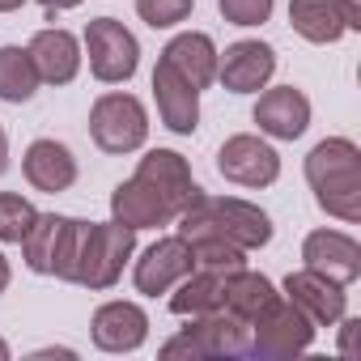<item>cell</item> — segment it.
I'll use <instances>...</instances> for the list:
<instances>
[{
  "instance_id": "obj_1",
  "label": "cell",
  "mask_w": 361,
  "mask_h": 361,
  "mask_svg": "<svg viewBox=\"0 0 361 361\" xmlns=\"http://www.w3.org/2000/svg\"><path fill=\"white\" fill-rule=\"evenodd\" d=\"M306 183L314 204L336 221H361V149L344 136L319 140L306 153Z\"/></svg>"
},
{
  "instance_id": "obj_2",
  "label": "cell",
  "mask_w": 361,
  "mask_h": 361,
  "mask_svg": "<svg viewBox=\"0 0 361 361\" xmlns=\"http://www.w3.org/2000/svg\"><path fill=\"white\" fill-rule=\"evenodd\" d=\"M178 221V238H230L238 243L243 251H255V247H268L272 243V221L259 204L251 200H238V196H204L196 204H188L183 213L174 217Z\"/></svg>"
},
{
  "instance_id": "obj_3",
  "label": "cell",
  "mask_w": 361,
  "mask_h": 361,
  "mask_svg": "<svg viewBox=\"0 0 361 361\" xmlns=\"http://www.w3.org/2000/svg\"><path fill=\"white\" fill-rule=\"evenodd\" d=\"M132 251H136V230H128L119 221H85L73 285L111 289L123 276V264L132 259Z\"/></svg>"
},
{
  "instance_id": "obj_4",
  "label": "cell",
  "mask_w": 361,
  "mask_h": 361,
  "mask_svg": "<svg viewBox=\"0 0 361 361\" xmlns=\"http://www.w3.org/2000/svg\"><path fill=\"white\" fill-rule=\"evenodd\" d=\"M251 327L234 319L230 310L196 314L174 340L161 344V357H247Z\"/></svg>"
},
{
  "instance_id": "obj_5",
  "label": "cell",
  "mask_w": 361,
  "mask_h": 361,
  "mask_svg": "<svg viewBox=\"0 0 361 361\" xmlns=\"http://www.w3.org/2000/svg\"><path fill=\"white\" fill-rule=\"evenodd\" d=\"M310 340H314V323L289 298L276 293L251 319V348H247V357H293V353H306Z\"/></svg>"
},
{
  "instance_id": "obj_6",
  "label": "cell",
  "mask_w": 361,
  "mask_h": 361,
  "mask_svg": "<svg viewBox=\"0 0 361 361\" xmlns=\"http://www.w3.org/2000/svg\"><path fill=\"white\" fill-rule=\"evenodd\" d=\"M90 136L102 153H132L149 136V115L132 94H102L90 106Z\"/></svg>"
},
{
  "instance_id": "obj_7",
  "label": "cell",
  "mask_w": 361,
  "mask_h": 361,
  "mask_svg": "<svg viewBox=\"0 0 361 361\" xmlns=\"http://www.w3.org/2000/svg\"><path fill=\"white\" fill-rule=\"evenodd\" d=\"M85 51H90V73L102 81V85H119V81H132L136 64H140V47H136V35L115 22V18H94L85 26Z\"/></svg>"
},
{
  "instance_id": "obj_8",
  "label": "cell",
  "mask_w": 361,
  "mask_h": 361,
  "mask_svg": "<svg viewBox=\"0 0 361 361\" xmlns=\"http://www.w3.org/2000/svg\"><path fill=\"white\" fill-rule=\"evenodd\" d=\"M217 170H221V178H230L238 188H268L281 174V153L268 140L238 132L217 149Z\"/></svg>"
},
{
  "instance_id": "obj_9",
  "label": "cell",
  "mask_w": 361,
  "mask_h": 361,
  "mask_svg": "<svg viewBox=\"0 0 361 361\" xmlns=\"http://www.w3.org/2000/svg\"><path fill=\"white\" fill-rule=\"evenodd\" d=\"M136 178H145V183L166 200V209L178 217L188 204H196L200 200V183L192 178V166H188V157L183 153H174V149H153V153H145L140 157V166H136Z\"/></svg>"
},
{
  "instance_id": "obj_10",
  "label": "cell",
  "mask_w": 361,
  "mask_h": 361,
  "mask_svg": "<svg viewBox=\"0 0 361 361\" xmlns=\"http://www.w3.org/2000/svg\"><path fill=\"white\" fill-rule=\"evenodd\" d=\"M192 268H196L192 243L174 234V238H157L153 247H145V251H140L132 281H136V289H140V293L157 298V293H170V289L183 281Z\"/></svg>"
},
{
  "instance_id": "obj_11",
  "label": "cell",
  "mask_w": 361,
  "mask_h": 361,
  "mask_svg": "<svg viewBox=\"0 0 361 361\" xmlns=\"http://www.w3.org/2000/svg\"><path fill=\"white\" fill-rule=\"evenodd\" d=\"M153 98H157L161 123L174 136H192L200 128V90L166 60H157V68H153Z\"/></svg>"
},
{
  "instance_id": "obj_12",
  "label": "cell",
  "mask_w": 361,
  "mask_h": 361,
  "mask_svg": "<svg viewBox=\"0 0 361 361\" xmlns=\"http://www.w3.org/2000/svg\"><path fill=\"white\" fill-rule=\"evenodd\" d=\"M276 73V51L259 39H243L217 56V77L230 94H259Z\"/></svg>"
},
{
  "instance_id": "obj_13",
  "label": "cell",
  "mask_w": 361,
  "mask_h": 361,
  "mask_svg": "<svg viewBox=\"0 0 361 361\" xmlns=\"http://www.w3.org/2000/svg\"><path fill=\"white\" fill-rule=\"evenodd\" d=\"M285 298H289L314 327H331V323L348 310L344 285H340V281H327V276H319V272H310V268L285 276Z\"/></svg>"
},
{
  "instance_id": "obj_14",
  "label": "cell",
  "mask_w": 361,
  "mask_h": 361,
  "mask_svg": "<svg viewBox=\"0 0 361 361\" xmlns=\"http://www.w3.org/2000/svg\"><path fill=\"white\" fill-rule=\"evenodd\" d=\"M255 123L272 140H298L310 128V98L298 85H276L264 90L255 102Z\"/></svg>"
},
{
  "instance_id": "obj_15",
  "label": "cell",
  "mask_w": 361,
  "mask_h": 361,
  "mask_svg": "<svg viewBox=\"0 0 361 361\" xmlns=\"http://www.w3.org/2000/svg\"><path fill=\"white\" fill-rule=\"evenodd\" d=\"M302 259H306L310 272H319L327 281H340V285H353L361 276V247L348 234H340V230H314V234H306Z\"/></svg>"
},
{
  "instance_id": "obj_16",
  "label": "cell",
  "mask_w": 361,
  "mask_h": 361,
  "mask_svg": "<svg viewBox=\"0 0 361 361\" xmlns=\"http://www.w3.org/2000/svg\"><path fill=\"white\" fill-rule=\"evenodd\" d=\"M90 331L102 353H136L149 336V314L136 302H106L94 310Z\"/></svg>"
},
{
  "instance_id": "obj_17",
  "label": "cell",
  "mask_w": 361,
  "mask_h": 361,
  "mask_svg": "<svg viewBox=\"0 0 361 361\" xmlns=\"http://www.w3.org/2000/svg\"><path fill=\"white\" fill-rule=\"evenodd\" d=\"M22 170L30 178L35 192H47V196H60L77 183V157L68 145L60 140H35L22 157Z\"/></svg>"
},
{
  "instance_id": "obj_18",
  "label": "cell",
  "mask_w": 361,
  "mask_h": 361,
  "mask_svg": "<svg viewBox=\"0 0 361 361\" xmlns=\"http://www.w3.org/2000/svg\"><path fill=\"white\" fill-rule=\"evenodd\" d=\"M111 213L128 230H157V226L174 221V213L166 209V200L145 183V178H136V174L111 192Z\"/></svg>"
},
{
  "instance_id": "obj_19",
  "label": "cell",
  "mask_w": 361,
  "mask_h": 361,
  "mask_svg": "<svg viewBox=\"0 0 361 361\" xmlns=\"http://www.w3.org/2000/svg\"><path fill=\"white\" fill-rule=\"evenodd\" d=\"M26 51L35 60L39 81H47V85H68L81 68V43L68 30H39Z\"/></svg>"
},
{
  "instance_id": "obj_20",
  "label": "cell",
  "mask_w": 361,
  "mask_h": 361,
  "mask_svg": "<svg viewBox=\"0 0 361 361\" xmlns=\"http://www.w3.org/2000/svg\"><path fill=\"white\" fill-rule=\"evenodd\" d=\"M161 60H166L170 68H178L196 90H209V85L217 81V47H213V39L200 35V30L174 35V39L166 43V51H161Z\"/></svg>"
},
{
  "instance_id": "obj_21",
  "label": "cell",
  "mask_w": 361,
  "mask_h": 361,
  "mask_svg": "<svg viewBox=\"0 0 361 361\" xmlns=\"http://www.w3.org/2000/svg\"><path fill=\"white\" fill-rule=\"evenodd\" d=\"M226 276H230V272H204V268H192L183 281L174 285V293H170V310H174L178 319H196V314L226 310Z\"/></svg>"
},
{
  "instance_id": "obj_22",
  "label": "cell",
  "mask_w": 361,
  "mask_h": 361,
  "mask_svg": "<svg viewBox=\"0 0 361 361\" xmlns=\"http://www.w3.org/2000/svg\"><path fill=\"white\" fill-rule=\"evenodd\" d=\"M289 26L306 43H340L344 39V22L331 0H289Z\"/></svg>"
},
{
  "instance_id": "obj_23",
  "label": "cell",
  "mask_w": 361,
  "mask_h": 361,
  "mask_svg": "<svg viewBox=\"0 0 361 361\" xmlns=\"http://www.w3.org/2000/svg\"><path fill=\"white\" fill-rule=\"evenodd\" d=\"M272 298H276V289H272V281L259 276V272L238 268V272L226 276V310H230L234 319H243L247 327H251V319H255Z\"/></svg>"
},
{
  "instance_id": "obj_24",
  "label": "cell",
  "mask_w": 361,
  "mask_h": 361,
  "mask_svg": "<svg viewBox=\"0 0 361 361\" xmlns=\"http://www.w3.org/2000/svg\"><path fill=\"white\" fill-rule=\"evenodd\" d=\"M64 226H68V217H60V213H39V221H35L30 234L22 238V255H26L30 272L51 276V264H56V251H60Z\"/></svg>"
},
{
  "instance_id": "obj_25",
  "label": "cell",
  "mask_w": 361,
  "mask_h": 361,
  "mask_svg": "<svg viewBox=\"0 0 361 361\" xmlns=\"http://www.w3.org/2000/svg\"><path fill=\"white\" fill-rule=\"evenodd\" d=\"M39 90V73L26 47H0V98L5 102H30Z\"/></svg>"
},
{
  "instance_id": "obj_26",
  "label": "cell",
  "mask_w": 361,
  "mask_h": 361,
  "mask_svg": "<svg viewBox=\"0 0 361 361\" xmlns=\"http://www.w3.org/2000/svg\"><path fill=\"white\" fill-rule=\"evenodd\" d=\"M192 255H196V268H204V272H238V268H247V251L238 243H230V238H196Z\"/></svg>"
},
{
  "instance_id": "obj_27",
  "label": "cell",
  "mask_w": 361,
  "mask_h": 361,
  "mask_svg": "<svg viewBox=\"0 0 361 361\" xmlns=\"http://www.w3.org/2000/svg\"><path fill=\"white\" fill-rule=\"evenodd\" d=\"M35 221H39V209L26 196H13V192L0 196V243H22Z\"/></svg>"
},
{
  "instance_id": "obj_28",
  "label": "cell",
  "mask_w": 361,
  "mask_h": 361,
  "mask_svg": "<svg viewBox=\"0 0 361 361\" xmlns=\"http://www.w3.org/2000/svg\"><path fill=\"white\" fill-rule=\"evenodd\" d=\"M136 13L153 30H170V26L192 18V0H136Z\"/></svg>"
},
{
  "instance_id": "obj_29",
  "label": "cell",
  "mask_w": 361,
  "mask_h": 361,
  "mask_svg": "<svg viewBox=\"0 0 361 361\" xmlns=\"http://www.w3.org/2000/svg\"><path fill=\"white\" fill-rule=\"evenodd\" d=\"M272 5L276 0H217L221 18L234 22V26H264L272 18Z\"/></svg>"
},
{
  "instance_id": "obj_30",
  "label": "cell",
  "mask_w": 361,
  "mask_h": 361,
  "mask_svg": "<svg viewBox=\"0 0 361 361\" xmlns=\"http://www.w3.org/2000/svg\"><path fill=\"white\" fill-rule=\"evenodd\" d=\"M81 234H85V221L68 217L64 238H60V251H56V264H51V276L73 281V272H77V251H81Z\"/></svg>"
},
{
  "instance_id": "obj_31",
  "label": "cell",
  "mask_w": 361,
  "mask_h": 361,
  "mask_svg": "<svg viewBox=\"0 0 361 361\" xmlns=\"http://www.w3.org/2000/svg\"><path fill=\"white\" fill-rule=\"evenodd\" d=\"M340 323V353L344 357H357V331H361V319H336Z\"/></svg>"
},
{
  "instance_id": "obj_32",
  "label": "cell",
  "mask_w": 361,
  "mask_h": 361,
  "mask_svg": "<svg viewBox=\"0 0 361 361\" xmlns=\"http://www.w3.org/2000/svg\"><path fill=\"white\" fill-rule=\"evenodd\" d=\"M331 5H336L344 30H361V0H331Z\"/></svg>"
},
{
  "instance_id": "obj_33",
  "label": "cell",
  "mask_w": 361,
  "mask_h": 361,
  "mask_svg": "<svg viewBox=\"0 0 361 361\" xmlns=\"http://www.w3.org/2000/svg\"><path fill=\"white\" fill-rule=\"evenodd\" d=\"M39 5H43L47 13H60V9H77L81 0H39Z\"/></svg>"
},
{
  "instance_id": "obj_34",
  "label": "cell",
  "mask_w": 361,
  "mask_h": 361,
  "mask_svg": "<svg viewBox=\"0 0 361 361\" xmlns=\"http://www.w3.org/2000/svg\"><path fill=\"white\" fill-rule=\"evenodd\" d=\"M9 170V136H5V128H0V174Z\"/></svg>"
},
{
  "instance_id": "obj_35",
  "label": "cell",
  "mask_w": 361,
  "mask_h": 361,
  "mask_svg": "<svg viewBox=\"0 0 361 361\" xmlns=\"http://www.w3.org/2000/svg\"><path fill=\"white\" fill-rule=\"evenodd\" d=\"M9 276H13V272H9V259H5V255H0V293H5V289H9Z\"/></svg>"
},
{
  "instance_id": "obj_36",
  "label": "cell",
  "mask_w": 361,
  "mask_h": 361,
  "mask_svg": "<svg viewBox=\"0 0 361 361\" xmlns=\"http://www.w3.org/2000/svg\"><path fill=\"white\" fill-rule=\"evenodd\" d=\"M18 5H22V0H0V13H13Z\"/></svg>"
},
{
  "instance_id": "obj_37",
  "label": "cell",
  "mask_w": 361,
  "mask_h": 361,
  "mask_svg": "<svg viewBox=\"0 0 361 361\" xmlns=\"http://www.w3.org/2000/svg\"><path fill=\"white\" fill-rule=\"evenodd\" d=\"M0 361H9V344L5 340H0Z\"/></svg>"
}]
</instances>
